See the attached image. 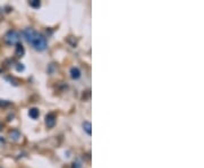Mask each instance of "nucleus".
Instances as JSON below:
<instances>
[{"label":"nucleus","mask_w":204,"mask_h":168,"mask_svg":"<svg viewBox=\"0 0 204 168\" xmlns=\"http://www.w3.org/2000/svg\"><path fill=\"white\" fill-rule=\"evenodd\" d=\"M23 35L25 38V40L31 43L34 49L39 51H43L46 49V38L40 34V33H38L36 31H34L33 29H31V27H27L25 30L23 31Z\"/></svg>","instance_id":"1"},{"label":"nucleus","mask_w":204,"mask_h":168,"mask_svg":"<svg viewBox=\"0 0 204 168\" xmlns=\"http://www.w3.org/2000/svg\"><path fill=\"white\" fill-rule=\"evenodd\" d=\"M5 41L7 44L9 46H14V44H17L18 41H20V34L16 32V31H8L5 35Z\"/></svg>","instance_id":"2"},{"label":"nucleus","mask_w":204,"mask_h":168,"mask_svg":"<svg viewBox=\"0 0 204 168\" xmlns=\"http://www.w3.org/2000/svg\"><path fill=\"white\" fill-rule=\"evenodd\" d=\"M56 124V116L53 114H48L46 116V125L48 127H53Z\"/></svg>","instance_id":"3"},{"label":"nucleus","mask_w":204,"mask_h":168,"mask_svg":"<svg viewBox=\"0 0 204 168\" xmlns=\"http://www.w3.org/2000/svg\"><path fill=\"white\" fill-rule=\"evenodd\" d=\"M70 76L71 78H74V80L80 78V77H81V71H80L77 67H73L70 69Z\"/></svg>","instance_id":"4"},{"label":"nucleus","mask_w":204,"mask_h":168,"mask_svg":"<svg viewBox=\"0 0 204 168\" xmlns=\"http://www.w3.org/2000/svg\"><path fill=\"white\" fill-rule=\"evenodd\" d=\"M24 53H25V49H24V47L22 46L20 43H17V47H16V55H17L18 57H22Z\"/></svg>","instance_id":"5"},{"label":"nucleus","mask_w":204,"mask_h":168,"mask_svg":"<svg viewBox=\"0 0 204 168\" xmlns=\"http://www.w3.org/2000/svg\"><path fill=\"white\" fill-rule=\"evenodd\" d=\"M83 128H84V131L88 134V135H91L92 134V126H91V123L90 122H84L83 123Z\"/></svg>","instance_id":"6"},{"label":"nucleus","mask_w":204,"mask_h":168,"mask_svg":"<svg viewBox=\"0 0 204 168\" xmlns=\"http://www.w3.org/2000/svg\"><path fill=\"white\" fill-rule=\"evenodd\" d=\"M9 136L11 140H14V141H17L18 139L20 138V134L18 131H11V132L9 133Z\"/></svg>","instance_id":"7"},{"label":"nucleus","mask_w":204,"mask_h":168,"mask_svg":"<svg viewBox=\"0 0 204 168\" xmlns=\"http://www.w3.org/2000/svg\"><path fill=\"white\" fill-rule=\"evenodd\" d=\"M28 115H30V117L35 119V118L39 116V110H38L36 108H32V109H30V111H28Z\"/></svg>","instance_id":"8"},{"label":"nucleus","mask_w":204,"mask_h":168,"mask_svg":"<svg viewBox=\"0 0 204 168\" xmlns=\"http://www.w3.org/2000/svg\"><path fill=\"white\" fill-rule=\"evenodd\" d=\"M30 5L32 6V7H34V8H39V7H40V1L32 0V1H30Z\"/></svg>","instance_id":"9"},{"label":"nucleus","mask_w":204,"mask_h":168,"mask_svg":"<svg viewBox=\"0 0 204 168\" xmlns=\"http://www.w3.org/2000/svg\"><path fill=\"white\" fill-rule=\"evenodd\" d=\"M10 105V102L6 101V100H0V107H5V106H8Z\"/></svg>","instance_id":"10"},{"label":"nucleus","mask_w":204,"mask_h":168,"mask_svg":"<svg viewBox=\"0 0 204 168\" xmlns=\"http://www.w3.org/2000/svg\"><path fill=\"white\" fill-rule=\"evenodd\" d=\"M17 71L18 72H22V71H24V66H23V64H17Z\"/></svg>","instance_id":"11"},{"label":"nucleus","mask_w":204,"mask_h":168,"mask_svg":"<svg viewBox=\"0 0 204 168\" xmlns=\"http://www.w3.org/2000/svg\"><path fill=\"white\" fill-rule=\"evenodd\" d=\"M73 165H74V166H73V168H80V167H81V166H80V163H74Z\"/></svg>","instance_id":"12"},{"label":"nucleus","mask_w":204,"mask_h":168,"mask_svg":"<svg viewBox=\"0 0 204 168\" xmlns=\"http://www.w3.org/2000/svg\"><path fill=\"white\" fill-rule=\"evenodd\" d=\"M2 127H4V125H2V124H1V123H0V131H1V130H2Z\"/></svg>","instance_id":"13"}]
</instances>
